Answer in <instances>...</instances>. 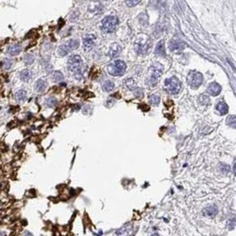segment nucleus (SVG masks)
Returning a JSON list of instances; mask_svg holds the SVG:
<instances>
[{"label":"nucleus","mask_w":236,"mask_h":236,"mask_svg":"<svg viewBox=\"0 0 236 236\" xmlns=\"http://www.w3.org/2000/svg\"><path fill=\"white\" fill-rule=\"evenodd\" d=\"M67 64H68L69 70L73 73H74L75 77L80 80L82 76V67H83V62H82V58L78 55L70 57Z\"/></svg>","instance_id":"obj_1"},{"label":"nucleus","mask_w":236,"mask_h":236,"mask_svg":"<svg viewBox=\"0 0 236 236\" xmlns=\"http://www.w3.org/2000/svg\"><path fill=\"white\" fill-rule=\"evenodd\" d=\"M164 89L172 95H176L180 92L181 89V83L178 78L171 77L164 81Z\"/></svg>","instance_id":"obj_2"},{"label":"nucleus","mask_w":236,"mask_h":236,"mask_svg":"<svg viewBox=\"0 0 236 236\" xmlns=\"http://www.w3.org/2000/svg\"><path fill=\"white\" fill-rule=\"evenodd\" d=\"M127 66L122 60H116L108 66V73L113 76H120L126 72Z\"/></svg>","instance_id":"obj_3"},{"label":"nucleus","mask_w":236,"mask_h":236,"mask_svg":"<svg viewBox=\"0 0 236 236\" xmlns=\"http://www.w3.org/2000/svg\"><path fill=\"white\" fill-rule=\"evenodd\" d=\"M118 25V18L115 16L105 17L102 21V29L105 33H113Z\"/></svg>","instance_id":"obj_4"},{"label":"nucleus","mask_w":236,"mask_h":236,"mask_svg":"<svg viewBox=\"0 0 236 236\" xmlns=\"http://www.w3.org/2000/svg\"><path fill=\"white\" fill-rule=\"evenodd\" d=\"M203 74L196 71H190L187 76L188 83L193 88H197L198 87H200L203 83Z\"/></svg>","instance_id":"obj_5"},{"label":"nucleus","mask_w":236,"mask_h":236,"mask_svg":"<svg viewBox=\"0 0 236 236\" xmlns=\"http://www.w3.org/2000/svg\"><path fill=\"white\" fill-rule=\"evenodd\" d=\"M151 69H152V72H151V76L149 79V85H151V86H153L155 85L157 82H158V80L160 76H161V74H162V72H163V67L158 64V63H156L154 64L152 67H151Z\"/></svg>","instance_id":"obj_6"},{"label":"nucleus","mask_w":236,"mask_h":236,"mask_svg":"<svg viewBox=\"0 0 236 236\" xmlns=\"http://www.w3.org/2000/svg\"><path fill=\"white\" fill-rule=\"evenodd\" d=\"M169 48L171 52L179 53L182 52L185 48V43L179 40H172L169 43Z\"/></svg>","instance_id":"obj_7"},{"label":"nucleus","mask_w":236,"mask_h":236,"mask_svg":"<svg viewBox=\"0 0 236 236\" xmlns=\"http://www.w3.org/2000/svg\"><path fill=\"white\" fill-rule=\"evenodd\" d=\"M221 86L219 84H218L217 82H212L209 85V87L207 88V92L210 96H218L221 92Z\"/></svg>","instance_id":"obj_8"},{"label":"nucleus","mask_w":236,"mask_h":236,"mask_svg":"<svg viewBox=\"0 0 236 236\" xmlns=\"http://www.w3.org/2000/svg\"><path fill=\"white\" fill-rule=\"evenodd\" d=\"M95 39H96V36H93V35H88V36H87L84 38V40H83V46H84V49L86 51H89L94 46Z\"/></svg>","instance_id":"obj_9"},{"label":"nucleus","mask_w":236,"mask_h":236,"mask_svg":"<svg viewBox=\"0 0 236 236\" xmlns=\"http://www.w3.org/2000/svg\"><path fill=\"white\" fill-rule=\"evenodd\" d=\"M218 207L216 205H210L208 207H206L203 210V214L207 217H213V216L217 215L218 213Z\"/></svg>","instance_id":"obj_10"},{"label":"nucleus","mask_w":236,"mask_h":236,"mask_svg":"<svg viewBox=\"0 0 236 236\" xmlns=\"http://www.w3.org/2000/svg\"><path fill=\"white\" fill-rule=\"evenodd\" d=\"M21 52V47L19 44H13L8 47L7 52L10 54L11 56H17L20 54V52Z\"/></svg>","instance_id":"obj_11"},{"label":"nucleus","mask_w":236,"mask_h":236,"mask_svg":"<svg viewBox=\"0 0 236 236\" xmlns=\"http://www.w3.org/2000/svg\"><path fill=\"white\" fill-rule=\"evenodd\" d=\"M216 109H217V111L218 113H220L221 115H225V114L228 113V106H227V104L224 101H220L219 103H218Z\"/></svg>","instance_id":"obj_12"},{"label":"nucleus","mask_w":236,"mask_h":236,"mask_svg":"<svg viewBox=\"0 0 236 236\" xmlns=\"http://www.w3.org/2000/svg\"><path fill=\"white\" fill-rule=\"evenodd\" d=\"M155 52L157 55L161 57L165 56V50H164V42L161 41L159 42L158 43V45L156 47V50H155Z\"/></svg>","instance_id":"obj_13"},{"label":"nucleus","mask_w":236,"mask_h":236,"mask_svg":"<svg viewBox=\"0 0 236 236\" xmlns=\"http://www.w3.org/2000/svg\"><path fill=\"white\" fill-rule=\"evenodd\" d=\"M114 83L113 82H112L111 80H107V81H105V82L103 83V89L104 91H106V92H111V91H113V89H114Z\"/></svg>","instance_id":"obj_14"},{"label":"nucleus","mask_w":236,"mask_h":236,"mask_svg":"<svg viewBox=\"0 0 236 236\" xmlns=\"http://www.w3.org/2000/svg\"><path fill=\"white\" fill-rule=\"evenodd\" d=\"M47 88V82L44 80H39L37 81L36 84V88L38 92H43Z\"/></svg>","instance_id":"obj_15"},{"label":"nucleus","mask_w":236,"mask_h":236,"mask_svg":"<svg viewBox=\"0 0 236 236\" xmlns=\"http://www.w3.org/2000/svg\"><path fill=\"white\" fill-rule=\"evenodd\" d=\"M31 72L29 70H28V69H25V70H23V71H21V75H20V77L22 81H24V82H28V80L31 78Z\"/></svg>","instance_id":"obj_16"},{"label":"nucleus","mask_w":236,"mask_h":236,"mask_svg":"<svg viewBox=\"0 0 236 236\" xmlns=\"http://www.w3.org/2000/svg\"><path fill=\"white\" fill-rule=\"evenodd\" d=\"M15 98H16V100H17V101H19V102H22V101H24L27 98L26 91H25V90H23V89L19 90L18 92L16 93Z\"/></svg>","instance_id":"obj_17"},{"label":"nucleus","mask_w":236,"mask_h":236,"mask_svg":"<svg viewBox=\"0 0 236 236\" xmlns=\"http://www.w3.org/2000/svg\"><path fill=\"white\" fill-rule=\"evenodd\" d=\"M71 50H70V48L68 47L67 44H63L61 46L58 48V53H59V55L60 56H66L67 55L69 52H70Z\"/></svg>","instance_id":"obj_18"},{"label":"nucleus","mask_w":236,"mask_h":236,"mask_svg":"<svg viewBox=\"0 0 236 236\" xmlns=\"http://www.w3.org/2000/svg\"><path fill=\"white\" fill-rule=\"evenodd\" d=\"M119 52H120V48L118 46V44H113V46L111 48L110 54L113 58H116L117 56H118Z\"/></svg>","instance_id":"obj_19"},{"label":"nucleus","mask_w":236,"mask_h":236,"mask_svg":"<svg viewBox=\"0 0 236 236\" xmlns=\"http://www.w3.org/2000/svg\"><path fill=\"white\" fill-rule=\"evenodd\" d=\"M149 102L152 105H158L159 103V101H160V97L158 94H153L151 96H149Z\"/></svg>","instance_id":"obj_20"},{"label":"nucleus","mask_w":236,"mask_h":236,"mask_svg":"<svg viewBox=\"0 0 236 236\" xmlns=\"http://www.w3.org/2000/svg\"><path fill=\"white\" fill-rule=\"evenodd\" d=\"M52 78H53V80L57 82H62L63 80H64V76H63V74H62L61 72H58V71H56V72H54L53 73V75H52Z\"/></svg>","instance_id":"obj_21"},{"label":"nucleus","mask_w":236,"mask_h":236,"mask_svg":"<svg viewBox=\"0 0 236 236\" xmlns=\"http://www.w3.org/2000/svg\"><path fill=\"white\" fill-rule=\"evenodd\" d=\"M226 122H227V124H228L230 127H232L233 128H235L236 118L234 115H231V116H229V117L227 118V119H226Z\"/></svg>","instance_id":"obj_22"},{"label":"nucleus","mask_w":236,"mask_h":236,"mask_svg":"<svg viewBox=\"0 0 236 236\" xmlns=\"http://www.w3.org/2000/svg\"><path fill=\"white\" fill-rule=\"evenodd\" d=\"M199 102H200L201 104H203V105H207L210 103V98H208V96L206 95H201L199 98H198Z\"/></svg>","instance_id":"obj_23"},{"label":"nucleus","mask_w":236,"mask_h":236,"mask_svg":"<svg viewBox=\"0 0 236 236\" xmlns=\"http://www.w3.org/2000/svg\"><path fill=\"white\" fill-rule=\"evenodd\" d=\"M13 60H11V59H8V58H6L5 59L3 63H2V66H3V68L5 69V70H9L11 69V67L13 66Z\"/></svg>","instance_id":"obj_24"},{"label":"nucleus","mask_w":236,"mask_h":236,"mask_svg":"<svg viewBox=\"0 0 236 236\" xmlns=\"http://www.w3.org/2000/svg\"><path fill=\"white\" fill-rule=\"evenodd\" d=\"M67 45L70 48L71 51L72 50H75V49H77L78 47H79V41L78 40H71V41L68 42Z\"/></svg>","instance_id":"obj_25"},{"label":"nucleus","mask_w":236,"mask_h":236,"mask_svg":"<svg viewBox=\"0 0 236 236\" xmlns=\"http://www.w3.org/2000/svg\"><path fill=\"white\" fill-rule=\"evenodd\" d=\"M57 99H55L54 98H48L46 100V104H47V106L48 107H51V108H53V107H55L57 105Z\"/></svg>","instance_id":"obj_26"},{"label":"nucleus","mask_w":236,"mask_h":236,"mask_svg":"<svg viewBox=\"0 0 236 236\" xmlns=\"http://www.w3.org/2000/svg\"><path fill=\"white\" fill-rule=\"evenodd\" d=\"M125 84H126V86L128 87V89H131V90H133V88H135V82L132 79H128L126 82H125Z\"/></svg>","instance_id":"obj_27"},{"label":"nucleus","mask_w":236,"mask_h":236,"mask_svg":"<svg viewBox=\"0 0 236 236\" xmlns=\"http://www.w3.org/2000/svg\"><path fill=\"white\" fill-rule=\"evenodd\" d=\"M34 61H35V58L31 54H28L24 58V62L26 63L27 65H31V64L34 63Z\"/></svg>","instance_id":"obj_28"},{"label":"nucleus","mask_w":236,"mask_h":236,"mask_svg":"<svg viewBox=\"0 0 236 236\" xmlns=\"http://www.w3.org/2000/svg\"><path fill=\"white\" fill-rule=\"evenodd\" d=\"M141 2V0H127V5L132 7V6H134L137 4H139Z\"/></svg>","instance_id":"obj_29"},{"label":"nucleus","mask_w":236,"mask_h":236,"mask_svg":"<svg viewBox=\"0 0 236 236\" xmlns=\"http://www.w3.org/2000/svg\"><path fill=\"white\" fill-rule=\"evenodd\" d=\"M234 226H235V219L234 218H233L232 220L228 221V224H227V227H228V229H233L234 228Z\"/></svg>","instance_id":"obj_30"},{"label":"nucleus","mask_w":236,"mask_h":236,"mask_svg":"<svg viewBox=\"0 0 236 236\" xmlns=\"http://www.w3.org/2000/svg\"><path fill=\"white\" fill-rule=\"evenodd\" d=\"M220 168H221V171L222 172H224V173H227L228 171H229V167L226 165V164H220Z\"/></svg>","instance_id":"obj_31"}]
</instances>
